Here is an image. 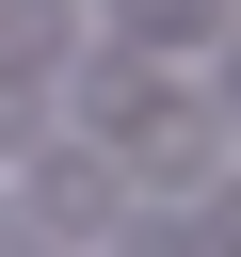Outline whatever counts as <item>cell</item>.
<instances>
[{
	"label": "cell",
	"mask_w": 241,
	"mask_h": 257,
	"mask_svg": "<svg viewBox=\"0 0 241 257\" xmlns=\"http://www.w3.org/2000/svg\"><path fill=\"white\" fill-rule=\"evenodd\" d=\"M48 225H129V177L96 161V145H64V161H32V241Z\"/></svg>",
	"instance_id": "cell-1"
},
{
	"label": "cell",
	"mask_w": 241,
	"mask_h": 257,
	"mask_svg": "<svg viewBox=\"0 0 241 257\" xmlns=\"http://www.w3.org/2000/svg\"><path fill=\"white\" fill-rule=\"evenodd\" d=\"M112 48H129V64H177V48H225V0H112Z\"/></svg>",
	"instance_id": "cell-2"
},
{
	"label": "cell",
	"mask_w": 241,
	"mask_h": 257,
	"mask_svg": "<svg viewBox=\"0 0 241 257\" xmlns=\"http://www.w3.org/2000/svg\"><path fill=\"white\" fill-rule=\"evenodd\" d=\"M0 161H48V80L0 64Z\"/></svg>",
	"instance_id": "cell-3"
},
{
	"label": "cell",
	"mask_w": 241,
	"mask_h": 257,
	"mask_svg": "<svg viewBox=\"0 0 241 257\" xmlns=\"http://www.w3.org/2000/svg\"><path fill=\"white\" fill-rule=\"evenodd\" d=\"M112 257H209V209H177V225H161V209H129V225H112Z\"/></svg>",
	"instance_id": "cell-4"
},
{
	"label": "cell",
	"mask_w": 241,
	"mask_h": 257,
	"mask_svg": "<svg viewBox=\"0 0 241 257\" xmlns=\"http://www.w3.org/2000/svg\"><path fill=\"white\" fill-rule=\"evenodd\" d=\"M209 128L241 145V32H225V80H209Z\"/></svg>",
	"instance_id": "cell-5"
},
{
	"label": "cell",
	"mask_w": 241,
	"mask_h": 257,
	"mask_svg": "<svg viewBox=\"0 0 241 257\" xmlns=\"http://www.w3.org/2000/svg\"><path fill=\"white\" fill-rule=\"evenodd\" d=\"M209 257H241V193H225V209H209Z\"/></svg>",
	"instance_id": "cell-6"
},
{
	"label": "cell",
	"mask_w": 241,
	"mask_h": 257,
	"mask_svg": "<svg viewBox=\"0 0 241 257\" xmlns=\"http://www.w3.org/2000/svg\"><path fill=\"white\" fill-rule=\"evenodd\" d=\"M0 257H32V225H16V209H0Z\"/></svg>",
	"instance_id": "cell-7"
},
{
	"label": "cell",
	"mask_w": 241,
	"mask_h": 257,
	"mask_svg": "<svg viewBox=\"0 0 241 257\" xmlns=\"http://www.w3.org/2000/svg\"><path fill=\"white\" fill-rule=\"evenodd\" d=\"M32 257H80V241H32Z\"/></svg>",
	"instance_id": "cell-8"
}]
</instances>
